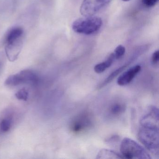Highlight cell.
I'll return each instance as SVG.
<instances>
[{
  "instance_id": "6da1fadb",
  "label": "cell",
  "mask_w": 159,
  "mask_h": 159,
  "mask_svg": "<svg viewBox=\"0 0 159 159\" xmlns=\"http://www.w3.org/2000/svg\"><path fill=\"white\" fill-rule=\"evenodd\" d=\"M138 136L139 141L151 153L159 156V125L141 124Z\"/></svg>"
},
{
  "instance_id": "7a4b0ae2",
  "label": "cell",
  "mask_w": 159,
  "mask_h": 159,
  "mask_svg": "<svg viewBox=\"0 0 159 159\" xmlns=\"http://www.w3.org/2000/svg\"><path fill=\"white\" fill-rule=\"evenodd\" d=\"M120 151L122 157L125 159H151L148 152L143 147L128 138H125L122 140Z\"/></svg>"
},
{
  "instance_id": "3957f363",
  "label": "cell",
  "mask_w": 159,
  "mask_h": 159,
  "mask_svg": "<svg viewBox=\"0 0 159 159\" xmlns=\"http://www.w3.org/2000/svg\"><path fill=\"white\" fill-rule=\"evenodd\" d=\"M102 25V20L97 16H84L75 20L72 25L73 31L76 33L90 35L96 33Z\"/></svg>"
},
{
  "instance_id": "277c9868",
  "label": "cell",
  "mask_w": 159,
  "mask_h": 159,
  "mask_svg": "<svg viewBox=\"0 0 159 159\" xmlns=\"http://www.w3.org/2000/svg\"><path fill=\"white\" fill-rule=\"evenodd\" d=\"M39 76L35 71L30 70H25L9 76L5 80V84L10 87L25 84H35L39 82Z\"/></svg>"
},
{
  "instance_id": "5b68a950",
  "label": "cell",
  "mask_w": 159,
  "mask_h": 159,
  "mask_svg": "<svg viewBox=\"0 0 159 159\" xmlns=\"http://www.w3.org/2000/svg\"><path fill=\"white\" fill-rule=\"evenodd\" d=\"M93 120L91 114L84 112L73 118L70 122V129L73 134H80L92 128Z\"/></svg>"
},
{
  "instance_id": "8992f818",
  "label": "cell",
  "mask_w": 159,
  "mask_h": 159,
  "mask_svg": "<svg viewBox=\"0 0 159 159\" xmlns=\"http://www.w3.org/2000/svg\"><path fill=\"white\" fill-rule=\"evenodd\" d=\"M112 0H83L80 12L84 16H93L96 14Z\"/></svg>"
},
{
  "instance_id": "52a82bcc",
  "label": "cell",
  "mask_w": 159,
  "mask_h": 159,
  "mask_svg": "<svg viewBox=\"0 0 159 159\" xmlns=\"http://www.w3.org/2000/svg\"><path fill=\"white\" fill-rule=\"evenodd\" d=\"M22 38L23 37L6 42L5 52L7 57L11 62L16 61L20 54L23 46Z\"/></svg>"
},
{
  "instance_id": "ba28073f",
  "label": "cell",
  "mask_w": 159,
  "mask_h": 159,
  "mask_svg": "<svg viewBox=\"0 0 159 159\" xmlns=\"http://www.w3.org/2000/svg\"><path fill=\"white\" fill-rule=\"evenodd\" d=\"M141 66L136 65L121 74L117 80V84L120 86L129 84L141 70Z\"/></svg>"
},
{
  "instance_id": "9c48e42d",
  "label": "cell",
  "mask_w": 159,
  "mask_h": 159,
  "mask_svg": "<svg viewBox=\"0 0 159 159\" xmlns=\"http://www.w3.org/2000/svg\"><path fill=\"white\" fill-rule=\"evenodd\" d=\"M125 111V106L121 102H114L111 105L108 109L109 116L112 118H117L121 116Z\"/></svg>"
},
{
  "instance_id": "30bf717a",
  "label": "cell",
  "mask_w": 159,
  "mask_h": 159,
  "mask_svg": "<svg viewBox=\"0 0 159 159\" xmlns=\"http://www.w3.org/2000/svg\"><path fill=\"white\" fill-rule=\"evenodd\" d=\"M115 59L114 54L112 53L109 56L107 60L95 66L94 68L95 72L97 73H101L104 72L112 65Z\"/></svg>"
},
{
  "instance_id": "8fae6325",
  "label": "cell",
  "mask_w": 159,
  "mask_h": 159,
  "mask_svg": "<svg viewBox=\"0 0 159 159\" xmlns=\"http://www.w3.org/2000/svg\"><path fill=\"white\" fill-rule=\"evenodd\" d=\"M129 65H130V63H128V64H125V65L120 67V68L117 69L116 70L113 71V72H111V73L108 76L107 78L105 79L104 82H103L98 86V89H101V88L105 87V86L107 85L110 83L116 77H117L120 73H121L122 71H123L124 70L126 69V68Z\"/></svg>"
},
{
  "instance_id": "7c38bea8",
  "label": "cell",
  "mask_w": 159,
  "mask_h": 159,
  "mask_svg": "<svg viewBox=\"0 0 159 159\" xmlns=\"http://www.w3.org/2000/svg\"><path fill=\"white\" fill-rule=\"evenodd\" d=\"M97 159H123L121 155L113 151L103 149L98 152Z\"/></svg>"
},
{
  "instance_id": "4fadbf2b",
  "label": "cell",
  "mask_w": 159,
  "mask_h": 159,
  "mask_svg": "<svg viewBox=\"0 0 159 159\" xmlns=\"http://www.w3.org/2000/svg\"><path fill=\"white\" fill-rule=\"evenodd\" d=\"M12 125V118L11 116H5L0 120V132L7 133L11 129Z\"/></svg>"
},
{
  "instance_id": "5bb4252c",
  "label": "cell",
  "mask_w": 159,
  "mask_h": 159,
  "mask_svg": "<svg viewBox=\"0 0 159 159\" xmlns=\"http://www.w3.org/2000/svg\"><path fill=\"white\" fill-rule=\"evenodd\" d=\"M23 33H24V31L21 28H16L14 29L8 34L6 38V42L12 41L21 38L23 37Z\"/></svg>"
},
{
  "instance_id": "9a60e30c",
  "label": "cell",
  "mask_w": 159,
  "mask_h": 159,
  "mask_svg": "<svg viewBox=\"0 0 159 159\" xmlns=\"http://www.w3.org/2000/svg\"><path fill=\"white\" fill-rule=\"evenodd\" d=\"M29 92L25 88L19 90L16 93L15 96L16 98L19 100L26 101L29 97Z\"/></svg>"
},
{
  "instance_id": "2e32d148",
  "label": "cell",
  "mask_w": 159,
  "mask_h": 159,
  "mask_svg": "<svg viewBox=\"0 0 159 159\" xmlns=\"http://www.w3.org/2000/svg\"><path fill=\"white\" fill-rule=\"evenodd\" d=\"M125 49L124 46L122 45H119L115 48L113 54L115 57V59H119L122 57L125 53Z\"/></svg>"
},
{
  "instance_id": "e0dca14e",
  "label": "cell",
  "mask_w": 159,
  "mask_h": 159,
  "mask_svg": "<svg viewBox=\"0 0 159 159\" xmlns=\"http://www.w3.org/2000/svg\"><path fill=\"white\" fill-rule=\"evenodd\" d=\"M159 52L158 50L155 51L152 54L151 57V62L152 65L154 66H157L159 64Z\"/></svg>"
},
{
  "instance_id": "ac0fdd59",
  "label": "cell",
  "mask_w": 159,
  "mask_h": 159,
  "mask_svg": "<svg viewBox=\"0 0 159 159\" xmlns=\"http://www.w3.org/2000/svg\"><path fill=\"white\" fill-rule=\"evenodd\" d=\"M159 0H142V3L146 7H152L156 5Z\"/></svg>"
},
{
  "instance_id": "d6986e66",
  "label": "cell",
  "mask_w": 159,
  "mask_h": 159,
  "mask_svg": "<svg viewBox=\"0 0 159 159\" xmlns=\"http://www.w3.org/2000/svg\"><path fill=\"white\" fill-rule=\"evenodd\" d=\"M122 1H123L124 2H128L129 1H130V0H122Z\"/></svg>"
}]
</instances>
